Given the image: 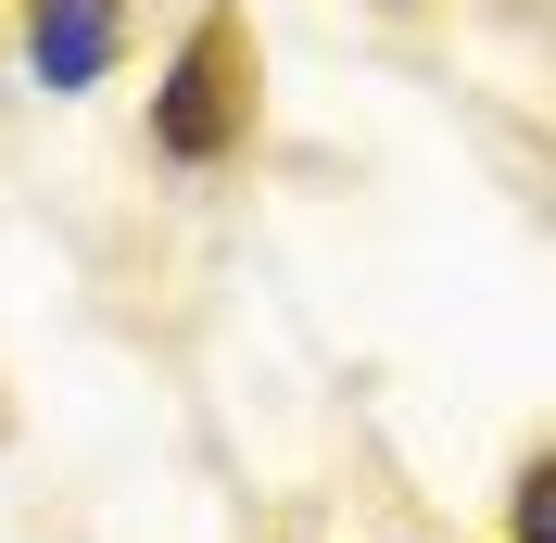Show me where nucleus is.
I'll list each match as a JSON object with an SVG mask.
<instances>
[{"label":"nucleus","mask_w":556,"mask_h":543,"mask_svg":"<svg viewBox=\"0 0 556 543\" xmlns=\"http://www.w3.org/2000/svg\"><path fill=\"white\" fill-rule=\"evenodd\" d=\"M152 139H165L177 165H203V152H228V139H241V26H228V13L177 51L165 102H152Z\"/></svg>","instance_id":"nucleus-1"},{"label":"nucleus","mask_w":556,"mask_h":543,"mask_svg":"<svg viewBox=\"0 0 556 543\" xmlns=\"http://www.w3.org/2000/svg\"><path fill=\"white\" fill-rule=\"evenodd\" d=\"M26 64H38V89H102L114 0H38V13H26Z\"/></svg>","instance_id":"nucleus-2"},{"label":"nucleus","mask_w":556,"mask_h":543,"mask_svg":"<svg viewBox=\"0 0 556 543\" xmlns=\"http://www.w3.org/2000/svg\"><path fill=\"white\" fill-rule=\"evenodd\" d=\"M506 531H519V543H556V455H531V468H519V493H506Z\"/></svg>","instance_id":"nucleus-3"}]
</instances>
